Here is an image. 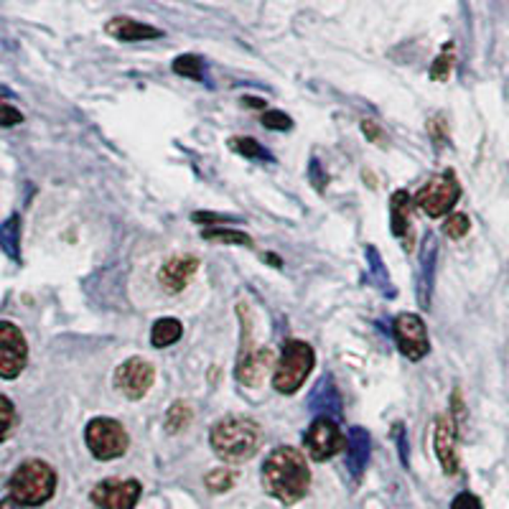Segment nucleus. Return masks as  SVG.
<instances>
[{"label": "nucleus", "mask_w": 509, "mask_h": 509, "mask_svg": "<svg viewBox=\"0 0 509 509\" xmlns=\"http://www.w3.org/2000/svg\"><path fill=\"white\" fill-rule=\"evenodd\" d=\"M263 487L265 492L283 505H296L311 487V472L306 456L291 446L275 448L263 464Z\"/></svg>", "instance_id": "nucleus-1"}, {"label": "nucleus", "mask_w": 509, "mask_h": 509, "mask_svg": "<svg viewBox=\"0 0 509 509\" xmlns=\"http://www.w3.org/2000/svg\"><path fill=\"white\" fill-rule=\"evenodd\" d=\"M209 440L217 456L225 458L229 464H242L258 454V448L263 443V431L252 418L229 415L211 428Z\"/></svg>", "instance_id": "nucleus-2"}, {"label": "nucleus", "mask_w": 509, "mask_h": 509, "mask_svg": "<svg viewBox=\"0 0 509 509\" xmlns=\"http://www.w3.org/2000/svg\"><path fill=\"white\" fill-rule=\"evenodd\" d=\"M8 492L21 507H41L56 492V472L46 461L31 458L13 472L8 481Z\"/></svg>", "instance_id": "nucleus-3"}, {"label": "nucleus", "mask_w": 509, "mask_h": 509, "mask_svg": "<svg viewBox=\"0 0 509 509\" xmlns=\"http://www.w3.org/2000/svg\"><path fill=\"white\" fill-rule=\"evenodd\" d=\"M314 369V349L306 341H288L275 367L273 385L283 395H293Z\"/></svg>", "instance_id": "nucleus-4"}, {"label": "nucleus", "mask_w": 509, "mask_h": 509, "mask_svg": "<svg viewBox=\"0 0 509 509\" xmlns=\"http://www.w3.org/2000/svg\"><path fill=\"white\" fill-rule=\"evenodd\" d=\"M458 196H461V186L454 171H443V174L433 176L428 184H423V189L415 193V204L421 207L428 217H443L456 207Z\"/></svg>", "instance_id": "nucleus-5"}, {"label": "nucleus", "mask_w": 509, "mask_h": 509, "mask_svg": "<svg viewBox=\"0 0 509 509\" xmlns=\"http://www.w3.org/2000/svg\"><path fill=\"white\" fill-rule=\"evenodd\" d=\"M85 440L92 456L100 461H112V458L123 456L127 451V433L118 421L112 418H94L89 421L85 431Z\"/></svg>", "instance_id": "nucleus-6"}, {"label": "nucleus", "mask_w": 509, "mask_h": 509, "mask_svg": "<svg viewBox=\"0 0 509 509\" xmlns=\"http://www.w3.org/2000/svg\"><path fill=\"white\" fill-rule=\"evenodd\" d=\"M303 446L314 461H329L347 448V439L339 431V423L334 418H316L311 423V428L306 431Z\"/></svg>", "instance_id": "nucleus-7"}, {"label": "nucleus", "mask_w": 509, "mask_h": 509, "mask_svg": "<svg viewBox=\"0 0 509 509\" xmlns=\"http://www.w3.org/2000/svg\"><path fill=\"white\" fill-rule=\"evenodd\" d=\"M29 362V344L16 324L0 321V377L16 380Z\"/></svg>", "instance_id": "nucleus-8"}, {"label": "nucleus", "mask_w": 509, "mask_h": 509, "mask_svg": "<svg viewBox=\"0 0 509 509\" xmlns=\"http://www.w3.org/2000/svg\"><path fill=\"white\" fill-rule=\"evenodd\" d=\"M141 499L135 479H105L92 489V502L100 509H133Z\"/></svg>", "instance_id": "nucleus-9"}, {"label": "nucleus", "mask_w": 509, "mask_h": 509, "mask_svg": "<svg viewBox=\"0 0 509 509\" xmlns=\"http://www.w3.org/2000/svg\"><path fill=\"white\" fill-rule=\"evenodd\" d=\"M153 380H156L153 365H148L141 357L127 359L115 372V387L123 392L125 398H130V400H141L143 395L151 390Z\"/></svg>", "instance_id": "nucleus-10"}, {"label": "nucleus", "mask_w": 509, "mask_h": 509, "mask_svg": "<svg viewBox=\"0 0 509 509\" xmlns=\"http://www.w3.org/2000/svg\"><path fill=\"white\" fill-rule=\"evenodd\" d=\"M395 339H398L400 351L413 362H418L431 351L428 329H425L423 318L415 316V314H403V316L395 318Z\"/></svg>", "instance_id": "nucleus-11"}, {"label": "nucleus", "mask_w": 509, "mask_h": 509, "mask_svg": "<svg viewBox=\"0 0 509 509\" xmlns=\"http://www.w3.org/2000/svg\"><path fill=\"white\" fill-rule=\"evenodd\" d=\"M273 365H275V354L267 347L242 351L237 362V380L245 387H260Z\"/></svg>", "instance_id": "nucleus-12"}, {"label": "nucleus", "mask_w": 509, "mask_h": 509, "mask_svg": "<svg viewBox=\"0 0 509 509\" xmlns=\"http://www.w3.org/2000/svg\"><path fill=\"white\" fill-rule=\"evenodd\" d=\"M436 258H439V245H436V237L428 232L423 237L421 270H418V303H421V308L431 306L433 283H436Z\"/></svg>", "instance_id": "nucleus-13"}, {"label": "nucleus", "mask_w": 509, "mask_h": 509, "mask_svg": "<svg viewBox=\"0 0 509 509\" xmlns=\"http://www.w3.org/2000/svg\"><path fill=\"white\" fill-rule=\"evenodd\" d=\"M433 446L439 456L443 472L448 476L458 474V448H456V425L448 418L436 421V433H433Z\"/></svg>", "instance_id": "nucleus-14"}, {"label": "nucleus", "mask_w": 509, "mask_h": 509, "mask_svg": "<svg viewBox=\"0 0 509 509\" xmlns=\"http://www.w3.org/2000/svg\"><path fill=\"white\" fill-rule=\"evenodd\" d=\"M199 270V260L196 258H189V255H178V258H171L168 263L160 267L159 281L166 291L171 293H181L192 278Z\"/></svg>", "instance_id": "nucleus-15"}, {"label": "nucleus", "mask_w": 509, "mask_h": 509, "mask_svg": "<svg viewBox=\"0 0 509 509\" xmlns=\"http://www.w3.org/2000/svg\"><path fill=\"white\" fill-rule=\"evenodd\" d=\"M311 413H316L318 418H339L341 415V398L336 392V385L332 377H321L308 398Z\"/></svg>", "instance_id": "nucleus-16"}, {"label": "nucleus", "mask_w": 509, "mask_h": 509, "mask_svg": "<svg viewBox=\"0 0 509 509\" xmlns=\"http://www.w3.org/2000/svg\"><path fill=\"white\" fill-rule=\"evenodd\" d=\"M372 454V440L365 428H351L349 439H347V469L354 479L365 474Z\"/></svg>", "instance_id": "nucleus-17"}, {"label": "nucleus", "mask_w": 509, "mask_h": 509, "mask_svg": "<svg viewBox=\"0 0 509 509\" xmlns=\"http://www.w3.org/2000/svg\"><path fill=\"white\" fill-rule=\"evenodd\" d=\"M105 31L112 38H118V41H148V38H160V31L159 29H153V26H148V23H141V21H135V18H112L110 23L105 26Z\"/></svg>", "instance_id": "nucleus-18"}, {"label": "nucleus", "mask_w": 509, "mask_h": 509, "mask_svg": "<svg viewBox=\"0 0 509 509\" xmlns=\"http://www.w3.org/2000/svg\"><path fill=\"white\" fill-rule=\"evenodd\" d=\"M410 209H413V196L407 192H395L390 199V225L392 234L403 240L410 229Z\"/></svg>", "instance_id": "nucleus-19"}, {"label": "nucleus", "mask_w": 509, "mask_h": 509, "mask_svg": "<svg viewBox=\"0 0 509 509\" xmlns=\"http://www.w3.org/2000/svg\"><path fill=\"white\" fill-rule=\"evenodd\" d=\"M0 250L11 258V260H21V217L13 214L0 225Z\"/></svg>", "instance_id": "nucleus-20"}, {"label": "nucleus", "mask_w": 509, "mask_h": 509, "mask_svg": "<svg viewBox=\"0 0 509 509\" xmlns=\"http://www.w3.org/2000/svg\"><path fill=\"white\" fill-rule=\"evenodd\" d=\"M181 332H184V326L176 321V318H159L156 324H153V332H151V341H153V347H171L176 344L178 339H181Z\"/></svg>", "instance_id": "nucleus-21"}, {"label": "nucleus", "mask_w": 509, "mask_h": 509, "mask_svg": "<svg viewBox=\"0 0 509 509\" xmlns=\"http://www.w3.org/2000/svg\"><path fill=\"white\" fill-rule=\"evenodd\" d=\"M204 240L209 242H222V245H242V247H252V237L240 232V229H227V227H207L201 232Z\"/></svg>", "instance_id": "nucleus-22"}, {"label": "nucleus", "mask_w": 509, "mask_h": 509, "mask_svg": "<svg viewBox=\"0 0 509 509\" xmlns=\"http://www.w3.org/2000/svg\"><path fill=\"white\" fill-rule=\"evenodd\" d=\"M367 263H369V275H372V283H374L377 288H382V293H385V296H395V288H392L390 281H387L385 263H382V258H380L377 247H367Z\"/></svg>", "instance_id": "nucleus-23"}, {"label": "nucleus", "mask_w": 509, "mask_h": 509, "mask_svg": "<svg viewBox=\"0 0 509 509\" xmlns=\"http://www.w3.org/2000/svg\"><path fill=\"white\" fill-rule=\"evenodd\" d=\"M229 148L237 151L240 156H245V159L250 160H263V163H273V160H275L255 138H232V141H229Z\"/></svg>", "instance_id": "nucleus-24"}, {"label": "nucleus", "mask_w": 509, "mask_h": 509, "mask_svg": "<svg viewBox=\"0 0 509 509\" xmlns=\"http://www.w3.org/2000/svg\"><path fill=\"white\" fill-rule=\"evenodd\" d=\"M192 407L186 403H174L168 415H166V431L168 433H181L189 423H192Z\"/></svg>", "instance_id": "nucleus-25"}, {"label": "nucleus", "mask_w": 509, "mask_h": 509, "mask_svg": "<svg viewBox=\"0 0 509 509\" xmlns=\"http://www.w3.org/2000/svg\"><path fill=\"white\" fill-rule=\"evenodd\" d=\"M174 71L189 79H204V62L193 53H184L174 62Z\"/></svg>", "instance_id": "nucleus-26"}, {"label": "nucleus", "mask_w": 509, "mask_h": 509, "mask_svg": "<svg viewBox=\"0 0 509 509\" xmlns=\"http://www.w3.org/2000/svg\"><path fill=\"white\" fill-rule=\"evenodd\" d=\"M454 70V44H446V49L440 53L439 59L433 62V67H431V79H448V74Z\"/></svg>", "instance_id": "nucleus-27"}, {"label": "nucleus", "mask_w": 509, "mask_h": 509, "mask_svg": "<svg viewBox=\"0 0 509 509\" xmlns=\"http://www.w3.org/2000/svg\"><path fill=\"white\" fill-rule=\"evenodd\" d=\"M472 229V222H469V217L466 214H461L456 211L454 217H448L446 219V225H443V232H446V237H451V240H461V237H466V232Z\"/></svg>", "instance_id": "nucleus-28"}, {"label": "nucleus", "mask_w": 509, "mask_h": 509, "mask_svg": "<svg viewBox=\"0 0 509 509\" xmlns=\"http://www.w3.org/2000/svg\"><path fill=\"white\" fill-rule=\"evenodd\" d=\"M13 425H16V407L5 395H0V440L8 439Z\"/></svg>", "instance_id": "nucleus-29"}, {"label": "nucleus", "mask_w": 509, "mask_h": 509, "mask_svg": "<svg viewBox=\"0 0 509 509\" xmlns=\"http://www.w3.org/2000/svg\"><path fill=\"white\" fill-rule=\"evenodd\" d=\"M204 481H207V489H209V492H217V494L227 492L229 487L234 484V474L227 472V469H217V472H211Z\"/></svg>", "instance_id": "nucleus-30"}, {"label": "nucleus", "mask_w": 509, "mask_h": 509, "mask_svg": "<svg viewBox=\"0 0 509 509\" xmlns=\"http://www.w3.org/2000/svg\"><path fill=\"white\" fill-rule=\"evenodd\" d=\"M263 125L270 127V130H291L293 127V120L285 115V112H278V110H270L263 115Z\"/></svg>", "instance_id": "nucleus-31"}, {"label": "nucleus", "mask_w": 509, "mask_h": 509, "mask_svg": "<svg viewBox=\"0 0 509 509\" xmlns=\"http://www.w3.org/2000/svg\"><path fill=\"white\" fill-rule=\"evenodd\" d=\"M18 123H23V115L13 105L0 103V127H13Z\"/></svg>", "instance_id": "nucleus-32"}, {"label": "nucleus", "mask_w": 509, "mask_h": 509, "mask_svg": "<svg viewBox=\"0 0 509 509\" xmlns=\"http://www.w3.org/2000/svg\"><path fill=\"white\" fill-rule=\"evenodd\" d=\"M451 509H484L481 507V502H479V497H474L472 492H461L454 499V505H451Z\"/></svg>", "instance_id": "nucleus-33"}, {"label": "nucleus", "mask_w": 509, "mask_h": 509, "mask_svg": "<svg viewBox=\"0 0 509 509\" xmlns=\"http://www.w3.org/2000/svg\"><path fill=\"white\" fill-rule=\"evenodd\" d=\"M193 222H204V225H227L232 222L225 214H214V211H196L193 214Z\"/></svg>", "instance_id": "nucleus-34"}, {"label": "nucleus", "mask_w": 509, "mask_h": 509, "mask_svg": "<svg viewBox=\"0 0 509 509\" xmlns=\"http://www.w3.org/2000/svg\"><path fill=\"white\" fill-rule=\"evenodd\" d=\"M395 439H398V448H400V458H403V464H405V466H407V440H405L403 425H395Z\"/></svg>", "instance_id": "nucleus-35"}, {"label": "nucleus", "mask_w": 509, "mask_h": 509, "mask_svg": "<svg viewBox=\"0 0 509 509\" xmlns=\"http://www.w3.org/2000/svg\"><path fill=\"white\" fill-rule=\"evenodd\" d=\"M362 127H365V133H367V138L369 141H377V143H385V135L380 133V125H374V123H362Z\"/></svg>", "instance_id": "nucleus-36"}, {"label": "nucleus", "mask_w": 509, "mask_h": 509, "mask_svg": "<svg viewBox=\"0 0 509 509\" xmlns=\"http://www.w3.org/2000/svg\"><path fill=\"white\" fill-rule=\"evenodd\" d=\"M311 171H308V176L314 174L316 176V186H318V192H324V186H326V176H324V171H321V163L318 160H311V166H308Z\"/></svg>", "instance_id": "nucleus-37"}, {"label": "nucleus", "mask_w": 509, "mask_h": 509, "mask_svg": "<svg viewBox=\"0 0 509 509\" xmlns=\"http://www.w3.org/2000/svg\"><path fill=\"white\" fill-rule=\"evenodd\" d=\"M0 509H23L18 505L13 497H8V499H0Z\"/></svg>", "instance_id": "nucleus-38"}, {"label": "nucleus", "mask_w": 509, "mask_h": 509, "mask_svg": "<svg viewBox=\"0 0 509 509\" xmlns=\"http://www.w3.org/2000/svg\"><path fill=\"white\" fill-rule=\"evenodd\" d=\"M0 97H11V92H8L5 87H0Z\"/></svg>", "instance_id": "nucleus-39"}]
</instances>
